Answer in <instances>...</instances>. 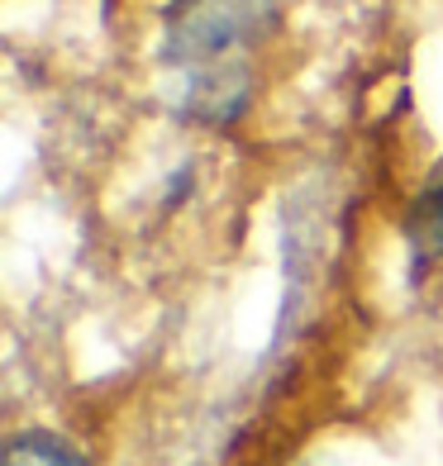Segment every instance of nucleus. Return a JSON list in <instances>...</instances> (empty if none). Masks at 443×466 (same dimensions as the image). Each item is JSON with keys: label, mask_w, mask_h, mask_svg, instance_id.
I'll use <instances>...</instances> for the list:
<instances>
[{"label": "nucleus", "mask_w": 443, "mask_h": 466, "mask_svg": "<svg viewBox=\"0 0 443 466\" xmlns=\"http://www.w3.org/2000/svg\"><path fill=\"white\" fill-rule=\"evenodd\" d=\"M277 29V0H172L162 57L181 72L234 62Z\"/></svg>", "instance_id": "obj_1"}, {"label": "nucleus", "mask_w": 443, "mask_h": 466, "mask_svg": "<svg viewBox=\"0 0 443 466\" xmlns=\"http://www.w3.org/2000/svg\"><path fill=\"white\" fill-rule=\"evenodd\" d=\"M248 100H252V72H248L243 57L186 72V91H181V115L186 119L210 124V129H229V124L243 119Z\"/></svg>", "instance_id": "obj_2"}, {"label": "nucleus", "mask_w": 443, "mask_h": 466, "mask_svg": "<svg viewBox=\"0 0 443 466\" xmlns=\"http://www.w3.org/2000/svg\"><path fill=\"white\" fill-rule=\"evenodd\" d=\"M410 248L425 267H443V162L434 167V177L425 181V190L410 205Z\"/></svg>", "instance_id": "obj_3"}, {"label": "nucleus", "mask_w": 443, "mask_h": 466, "mask_svg": "<svg viewBox=\"0 0 443 466\" xmlns=\"http://www.w3.org/2000/svg\"><path fill=\"white\" fill-rule=\"evenodd\" d=\"M0 466H96V461L53 429H25L0 448Z\"/></svg>", "instance_id": "obj_4"}]
</instances>
